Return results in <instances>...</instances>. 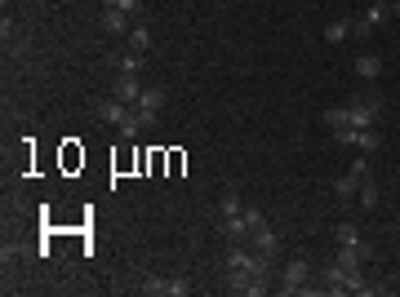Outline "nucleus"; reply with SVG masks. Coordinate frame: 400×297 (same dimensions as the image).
Here are the masks:
<instances>
[{"label":"nucleus","mask_w":400,"mask_h":297,"mask_svg":"<svg viewBox=\"0 0 400 297\" xmlns=\"http://www.w3.org/2000/svg\"><path fill=\"white\" fill-rule=\"evenodd\" d=\"M356 76L378 80V76H383V58H378V54H361V58H356Z\"/></svg>","instance_id":"9b49d317"},{"label":"nucleus","mask_w":400,"mask_h":297,"mask_svg":"<svg viewBox=\"0 0 400 297\" xmlns=\"http://www.w3.org/2000/svg\"><path fill=\"white\" fill-rule=\"evenodd\" d=\"M165 98H170V93H165L161 84H152V89H143V98L134 102V111H138L147 124H156V120H161V111H165Z\"/></svg>","instance_id":"20e7f679"},{"label":"nucleus","mask_w":400,"mask_h":297,"mask_svg":"<svg viewBox=\"0 0 400 297\" xmlns=\"http://www.w3.org/2000/svg\"><path fill=\"white\" fill-rule=\"evenodd\" d=\"M102 31L107 36H129V14H120V9H102Z\"/></svg>","instance_id":"0eeeda50"},{"label":"nucleus","mask_w":400,"mask_h":297,"mask_svg":"<svg viewBox=\"0 0 400 297\" xmlns=\"http://www.w3.org/2000/svg\"><path fill=\"white\" fill-rule=\"evenodd\" d=\"M143 293H147V297H170V280H156V275H147V280H143Z\"/></svg>","instance_id":"a211bd4d"},{"label":"nucleus","mask_w":400,"mask_h":297,"mask_svg":"<svg viewBox=\"0 0 400 297\" xmlns=\"http://www.w3.org/2000/svg\"><path fill=\"white\" fill-rule=\"evenodd\" d=\"M361 178H365V173H356V169H352V173H343L338 182H334V195H338V200H356V191H361Z\"/></svg>","instance_id":"9d476101"},{"label":"nucleus","mask_w":400,"mask_h":297,"mask_svg":"<svg viewBox=\"0 0 400 297\" xmlns=\"http://www.w3.org/2000/svg\"><path fill=\"white\" fill-rule=\"evenodd\" d=\"M334 240L338 244H361V227H356V222H338V227H334Z\"/></svg>","instance_id":"2eb2a0df"},{"label":"nucleus","mask_w":400,"mask_h":297,"mask_svg":"<svg viewBox=\"0 0 400 297\" xmlns=\"http://www.w3.org/2000/svg\"><path fill=\"white\" fill-rule=\"evenodd\" d=\"M218 213H223V218L245 213V209H240V195H236V191H223V200H218Z\"/></svg>","instance_id":"dca6fc26"},{"label":"nucleus","mask_w":400,"mask_h":297,"mask_svg":"<svg viewBox=\"0 0 400 297\" xmlns=\"http://www.w3.org/2000/svg\"><path fill=\"white\" fill-rule=\"evenodd\" d=\"M102 9H120V14H143V0H102Z\"/></svg>","instance_id":"aec40b11"},{"label":"nucleus","mask_w":400,"mask_h":297,"mask_svg":"<svg viewBox=\"0 0 400 297\" xmlns=\"http://www.w3.org/2000/svg\"><path fill=\"white\" fill-rule=\"evenodd\" d=\"M325 124L329 129H347V107H329L325 111Z\"/></svg>","instance_id":"412c9836"},{"label":"nucleus","mask_w":400,"mask_h":297,"mask_svg":"<svg viewBox=\"0 0 400 297\" xmlns=\"http://www.w3.org/2000/svg\"><path fill=\"white\" fill-rule=\"evenodd\" d=\"M387 18H392V5H370V9H365V23H370V27H383Z\"/></svg>","instance_id":"f3484780"},{"label":"nucleus","mask_w":400,"mask_h":297,"mask_svg":"<svg viewBox=\"0 0 400 297\" xmlns=\"http://www.w3.org/2000/svg\"><path fill=\"white\" fill-rule=\"evenodd\" d=\"M392 14H400V0H392Z\"/></svg>","instance_id":"4be33fe9"},{"label":"nucleus","mask_w":400,"mask_h":297,"mask_svg":"<svg viewBox=\"0 0 400 297\" xmlns=\"http://www.w3.org/2000/svg\"><path fill=\"white\" fill-rule=\"evenodd\" d=\"M356 204H361L365 213H370V209H378V182H374L370 173L361 178V191H356Z\"/></svg>","instance_id":"1a4fd4ad"},{"label":"nucleus","mask_w":400,"mask_h":297,"mask_svg":"<svg viewBox=\"0 0 400 297\" xmlns=\"http://www.w3.org/2000/svg\"><path fill=\"white\" fill-rule=\"evenodd\" d=\"M116 98H120L125 107H134V102L143 98V84H138V76H116Z\"/></svg>","instance_id":"6e6552de"},{"label":"nucleus","mask_w":400,"mask_h":297,"mask_svg":"<svg viewBox=\"0 0 400 297\" xmlns=\"http://www.w3.org/2000/svg\"><path fill=\"white\" fill-rule=\"evenodd\" d=\"M280 293H320L311 289V262L307 258H289L285 267H280Z\"/></svg>","instance_id":"f03ea898"},{"label":"nucleus","mask_w":400,"mask_h":297,"mask_svg":"<svg viewBox=\"0 0 400 297\" xmlns=\"http://www.w3.org/2000/svg\"><path fill=\"white\" fill-rule=\"evenodd\" d=\"M129 111H134V107H125V102H120V98H102V102H98V107H93V115H98V120H102V124H116V129H120V124H125V120H129Z\"/></svg>","instance_id":"423d86ee"},{"label":"nucleus","mask_w":400,"mask_h":297,"mask_svg":"<svg viewBox=\"0 0 400 297\" xmlns=\"http://www.w3.org/2000/svg\"><path fill=\"white\" fill-rule=\"evenodd\" d=\"M116 71H120V76H138V71H143V54H134V49L120 54V58H116Z\"/></svg>","instance_id":"4468645a"},{"label":"nucleus","mask_w":400,"mask_h":297,"mask_svg":"<svg viewBox=\"0 0 400 297\" xmlns=\"http://www.w3.org/2000/svg\"><path fill=\"white\" fill-rule=\"evenodd\" d=\"M125 40H129L134 54H147V49H152V31H147L143 23H138V27H129V36H125Z\"/></svg>","instance_id":"f8f14e48"},{"label":"nucleus","mask_w":400,"mask_h":297,"mask_svg":"<svg viewBox=\"0 0 400 297\" xmlns=\"http://www.w3.org/2000/svg\"><path fill=\"white\" fill-rule=\"evenodd\" d=\"M271 267H276V258H267V253L249 249V244H227L223 253V284L227 293L236 297H258L271 289Z\"/></svg>","instance_id":"f257e3e1"},{"label":"nucleus","mask_w":400,"mask_h":297,"mask_svg":"<svg viewBox=\"0 0 400 297\" xmlns=\"http://www.w3.org/2000/svg\"><path fill=\"white\" fill-rule=\"evenodd\" d=\"M143 129H147V120H143V115H138V111H129V120H125V124H120V137H138Z\"/></svg>","instance_id":"6ab92c4d"},{"label":"nucleus","mask_w":400,"mask_h":297,"mask_svg":"<svg viewBox=\"0 0 400 297\" xmlns=\"http://www.w3.org/2000/svg\"><path fill=\"white\" fill-rule=\"evenodd\" d=\"M378 111H383V102H378V98H356V102H347V129H374Z\"/></svg>","instance_id":"7ed1b4c3"},{"label":"nucleus","mask_w":400,"mask_h":297,"mask_svg":"<svg viewBox=\"0 0 400 297\" xmlns=\"http://www.w3.org/2000/svg\"><path fill=\"white\" fill-rule=\"evenodd\" d=\"M347 36H352V18H338V23L325 27V40H329V45H343Z\"/></svg>","instance_id":"ddd939ff"},{"label":"nucleus","mask_w":400,"mask_h":297,"mask_svg":"<svg viewBox=\"0 0 400 297\" xmlns=\"http://www.w3.org/2000/svg\"><path fill=\"white\" fill-rule=\"evenodd\" d=\"M249 249L267 253V258H276V253H280V236L267 227V218H258V222H254V236H249Z\"/></svg>","instance_id":"39448f33"}]
</instances>
